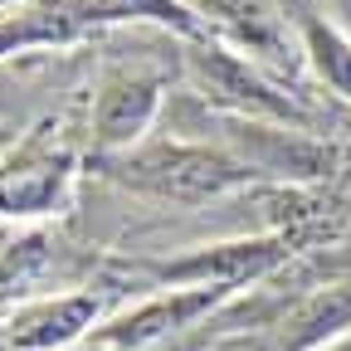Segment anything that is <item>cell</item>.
Here are the masks:
<instances>
[{"mask_svg":"<svg viewBox=\"0 0 351 351\" xmlns=\"http://www.w3.org/2000/svg\"><path fill=\"white\" fill-rule=\"evenodd\" d=\"M132 186L156 191V195H176V200H210L219 191H234L239 181H249V161L210 152V147H152L142 156H127L117 166Z\"/></svg>","mask_w":351,"mask_h":351,"instance_id":"obj_1","label":"cell"},{"mask_svg":"<svg viewBox=\"0 0 351 351\" xmlns=\"http://www.w3.org/2000/svg\"><path fill=\"white\" fill-rule=\"evenodd\" d=\"M278 258V244L274 239H254V244H225V249H210V254H195L186 263H176L171 278H200L210 288L219 283H234V278H249L258 269H269Z\"/></svg>","mask_w":351,"mask_h":351,"instance_id":"obj_2","label":"cell"},{"mask_svg":"<svg viewBox=\"0 0 351 351\" xmlns=\"http://www.w3.org/2000/svg\"><path fill=\"white\" fill-rule=\"evenodd\" d=\"M156 112V83H112L98 98V137L108 147L132 142Z\"/></svg>","mask_w":351,"mask_h":351,"instance_id":"obj_3","label":"cell"},{"mask_svg":"<svg viewBox=\"0 0 351 351\" xmlns=\"http://www.w3.org/2000/svg\"><path fill=\"white\" fill-rule=\"evenodd\" d=\"M195 64H200V78H205V88H210L215 98H230V103L254 108V112H278V117H288V103L274 98L269 88H263L249 69H239L234 59H195Z\"/></svg>","mask_w":351,"mask_h":351,"instance_id":"obj_4","label":"cell"},{"mask_svg":"<svg viewBox=\"0 0 351 351\" xmlns=\"http://www.w3.org/2000/svg\"><path fill=\"white\" fill-rule=\"evenodd\" d=\"M98 302L93 298H64L54 307H44V313H29L15 322V341L20 346H54V341H69L73 332H83L93 322Z\"/></svg>","mask_w":351,"mask_h":351,"instance_id":"obj_5","label":"cell"},{"mask_svg":"<svg viewBox=\"0 0 351 351\" xmlns=\"http://www.w3.org/2000/svg\"><path fill=\"white\" fill-rule=\"evenodd\" d=\"M64 161H34V166H20V171H10L5 181H0V210H44L54 195H59V186H64Z\"/></svg>","mask_w":351,"mask_h":351,"instance_id":"obj_6","label":"cell"},{"mask_svg":"<svg viewBox=\"0 0 351 351\" xmlns=\"http://www.w3.org/2000/svg\"><path fill=\"white\" fill-rule=\"evenodd\" d=\"M307 49H313L322 78L337 88L341 98H351V44L337 29H327L322 20H307Z\"/></svg>","mask_w":351,"mask_h":351,"instance_id":"obj_7","label":"cell"},{"mask_svg":"<svg viewBox=\"0 0 351 351\" xmlns=\"http://www.w3.org/2000/svg\"><path fill=\"white\" fill-rule=\"evenodd\" d=\"M215 293H219V288H200V293H191V298H176V302H166V307H152V313H142V317H127L122 332H117L112 341H142V337H156V332H166V327H176V322H186L191 313H200V307H210Z\"/></svg>","mask_w":351,"mask_h":351,"instance_id":"obj_8","label":"cell"},{"mask_svg":"<svg viewBox=\"0 0 351 351\" xmlns=\"http://www.w3.org/2000/svg\"><path fill=\"white\" fill-rule=\"evenodd\" d=\"M205 5L215 15H225L249 44H258V49H278V25H274V15H269L263 0H205Z\"/></svg>","mask_w":351,"mask_h":351,"instance_id":"obj_9","label":"cell"},{"mask_svg":"<svg viewBox=\"0 0 351 351\" xmlns=\"http://www.w3.org/2000/svg\"><path fill=\"white\" fill-rule=\"evenodd\" d=\"M332 351H351V337H346V341H337V346H332Z\"/></svg>","mask_w":351,"mask_h":351,"instance_id":"obj_10","label":"cell"}]
</instances>
